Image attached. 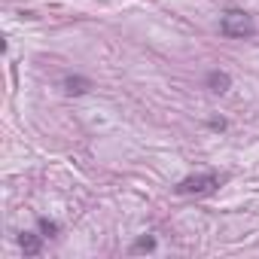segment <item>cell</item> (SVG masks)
<instances>
[{
    "instance_id": "obj_1",
    "label": "cell",
    "mask_w": 259,
    "mask_h": 259,
    "mask_svg": "<svg viewBox=\"0 0 259 259\" xmlns=\"http://www.w3.org/2000/svg\"><path fill=\"white\" fill-rule=\"evenodd\" d=\"M220 31H223L226 37H232V40H247V37L256 34V22H253V16L244 13V10H226V13L220 16Z\"/></svg>"
},
{
    "instance_id": "obj_2",
    "label": "cell",
    "mask_w": 259,
    "mask_h": 259,
    "mask_svg": "<svg viewBox=\"0 0 259 259\" xmlns=\"http://www.w3.org/2000/svg\"><path fill=\"white\" fill-rule=\"evenodd\" d=\"M220 174H213V171H207V174H192V177H186V180H180L177 186H174V192L177 195H210L217 186H220Z\"/></svg>"
},
{
    "instance_id": "obj_3",
    "label": "cell",
    "mask_w": 259,
    "mask_h": 259,
    "mask_svg": "<svg viewBox=\"0 0 259 259\" xmlns=\"http://www.w3.org/2000/svg\"><path fill=\"white\" fill-rule=\"evenodd\" d=\"M207 85H210L217 95H223V92H229L232 79H229V73H223V70H210V73H207Z\"/></svg>"
},
{
    "instance_id": "obj_4",
    "label": "cell",
    "mask_w": 259,
    "mask_h": 259,
    "mask_svg": "<svg viewBox=\"0 0 259 259\" xmlns=\"http://www.w3.org/2000/svg\"><path fill=\"white\" fill-rule=\"evenodd\" d=\"M19 244H22L25 256H37V253L43 250V244H40V235H34V232H25V235L19 238Z\"/></svg>"
},
{
    "instance_id": "obj_5",
    "label": "cell",
    "mask_w": 259,
    "mask_h": 259,
    "mask_svg": "<svg viewBox=\"0 0 259 259\" xmlns=\"http://www.w3.org/2000/svg\"><path fill=\"white\" fill-rule=\"evenodd\" d=\"M64 85H67V95H82V92H89V79H82V76H67L64 79Z\"/></svg>"
},
{
    "instance_id": "obj_6",
    "label": "cell",
    "mask_w": 259,
    "mask_h": 259,
    "mask_svg": "<svg viewBox=\"0 0 259 259\" xmlns=\"http://www.w3.org/2000/svg\"><path fill=\"white\" fill-rule=\"evenodd\" d=\"M153 247H156V241H153V238H141V241L132 247V253H141V250H153Z\"/></svg>"
},
{
    "instance_id": "obj_7",
    "label": "cell",
    "mask_w": 259,
    "mask_h": 259,
    "mask_svg": "<svg viewBox=\"0 0 259 259\" xmlns=\"http://www.w3.org/2000/svg\"><path fill=\"white\" fill-rule=\"evenodd\" d=\"M40 229H43L46 235H55V232H58V226H55V223H49V220H40Z\"/></svg>"
}]
</instances>
